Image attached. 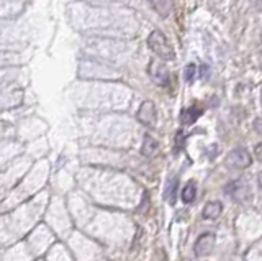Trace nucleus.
<instances>
[{"label":"nucleus","mask_w":262,"mask_h":261,"mask_svg":"<svg viewBox=\"0 0 262 261\" xmlns=\"http://www.w3.org/2000/svg\"><path fill=\"white\" fill-rule=\"evenodd\" d=\"M148 46H150V50L154 55L159 56L160 59H164V61H170V59H174L176 56L170 43L168 41V38H166V35L162 32H159V30H154L150 35V38H148Z\"/></svg>","instance_id":"1"},{"label":"nucleus","mask_w":262,"mask_h":261,"mask_svg":"<svg viewBox=\"0 0 262 261\" xmlns=\"http://www.w3.org/2000/svg\"><path fill=\"white\" fill-rule=\"evenodd\" d=\"M224 192L231 195V197L238 200V202H248V200L252 197L251 187L248 186V182L244 179H238V181L230 182L228 186L224 187Z\"/></svg>","instance_id":"2"},{"label":"nucleus","mask_w":262,"mask_h":261,"mask_svg":"<svg viewBox=\"0 0 262 261\" xmlns=\"http://www.w3.org/2000/svg\"><path fill=\"white\" fill-rule=\"evenodd\" d=\"M226 164L233 169H246L251 166V155H249L244 148H234V150L226 156Z\"/></svg>","instance_id":"3"},{"label":"nucleus","mask_w":262,"mask_h":261,"mask_svg":"<svg viewBox=\"0 0 262 261\" xmlns=\"http://www.w3.org/2000/svg\"><path fill=\"white\" fill-rule=\"evenodd\" d=\"M156 118H158V114H156V105H154L151 100H146V102H142L140 110H138V120L142 123V125L152 128L156 125Z\"/></svg>","instance_id":"4"},{"label":"nucleus","mask_w":262,"mask_h":261,"mask_svg":"<svg viewBox=\"0 0 262 261\" xmlns=\"http://www.w3.org/2000/svg\"><path fill=\"white\" fill-rule=\"evenodd\" d=\"M213 248H215V235L204 233L198 236V240H196L194 251L196 256H206V254H210L213 251Z\"/></svg>","instance_id":"5"},{"label":"nucleus","mask_w":262,"mask_h":261,"mask_svg":"<svg viewBox=\"0 0 262 261\" xmlns=\"http://www.w3.org/2000/svg\"><path fill=\"white\" fill-rule=\"evenodd\" d=\"M150 76H151V79L159 86H168L169 84V71L166 69L164 64H160L158 61H151Z\"/></svg>","instance_id":"6"},{"label":"nucleus","mask_w":262,"mask_h":261,"mask_svg":"<svg viewBox=\"0 0 262 261\" xmlns=\"http://www.w3.org/2000/svg\"><path fill=\"white\" fill-rule=\"evenodd\" d=\"M204 114V109L198 105H192V107H187L180 112V120L184 125H192L195 120H198V117Z\"/></svg>","instance_id":"7"},{"label":"nucleus","mask_w":262,"mask_h":261,"mask_svg":"<svg viewBox=\"0 0 262 261\" xmlns=\"http://www.w3.org/2000/svg\"><path fill=\"white\" fill-rule=\"evenodd\" d=\"M159 150H160L159 141L154 140L151 135H146L144 136V141H142V146H141V153H142V155L148 156V158H152V156L158 155Z\"/></svg>","instance_id":"8"},{"label":"nucleus","mask_w":262,"mask_h":261,"mask_svg":"<svg viewBox=\"0 0 262 261\" xmlns=\"http://www.w3.org/2000/svg\"><path fill=\"white\" fill-rule=\"evenodd\" d=\"M223 212V204L218 202V200H213V202H208L205 207H204V218H206V220H215V218H218L220 215H222Z\"/></svg>","instance_id":"9"},{"label":"nucleus","mask_w":262,"mask_h":261,"mask_svg":"<svg viewBox=\"0 0 262 261\" xmlns=\"http://www.w3.org/2000/svg\"><path fill=\"white\" fill-rule=\"evenodd\" d=\"M177 189H178V179H177V177H172V179L168 182V186H166V192H164L166 200H168V202L172 204V205L176 204V199H177Z\"/></svg>","instance_id":"10"},{"label":"nucleus","mask_w":262,"mask_h":261,"mask_svg":"<svg viewBox=\"0 0 262 261\" xmlns=\"http://www.w3.org/2000/svg\"><path fill=\"white\" fill-rule=\"evenodd\" d=\"M150 4L160 17H168L170 14V10H172L170 0H150Z\"/></svg>","instance_id":"11"},{"label":"nucleus","mask_w":262,"mask_h":261,"mask_svg":"<svg viewBox=\"0 0 262 261\" xmlns=\"http://www.w3.org/2000/svg\"><path fill=\"white\" fill-rule=\"evenodd\" d=\"M195 195H196V187H195V182H187L186 184V187L182 189V200L186 204H190V202H194V199H195Z\"/></svg>","instance_id":"12"},{"label":"nucleus","mask_w":262,"mask_h":261,"mask_svg":"<svg viewBox=\"0 0 262 261\" xmlns=\"http://www.w3.org/2000/svg\"><path fill=\"white\" fill-rule=\"evenodd\" d=\"M196 76V66L195 64H188V66L186 68V81L187 82H194Z\"/></svg>","instance_id":"13"},{"label":"nucleus","mask_w":262,"mask_h":261,"mask_svg":"<svg viewBox=\"0 0 262 261\" xmlns=\"http://www.w3.org/2000/svg\"><path fill=\"white\" fill-rule=\"evenodd\" d=\"M184 135H182V132H178L177 133V136H176V153H178L184 148Z\"/></svg>","instance_id":"14"},{"label":"nucleus","mask_w":262,"mask_h":261,"mask_svg":"<svg viewBox=\"0 0 262 261\" xmlns=\"http://www.w3.org/2000/svg\"><path fill=\"white\" fill-rule=\"evenodd\" d=\"M254 128H256V132H258L259 135H262V117H258V118H256V122H254Z\"/></svg>","instance_id":"15"},{"label":"nucleus","mask_w":262,"mask_h":261,"mask_svg":"<svg viewBox=\"0 0 262 261\" xmlns=\"http://www.w3.org/2000/svg\"><path fill=\"white\" fill-rule=\"evenodd\" d=\"M254 155H256V158H258L259 161L262 163V143L256 145V148H254Z\"/></svg>","instance_id":"16"},{"label":"nucleus","mask_w":262,"mask_h":261,"mask_svg":"<svg viewBox=\"0 0 262 261\" xmlns=\"http://www.w3.org/2000/svg\"><path fill=\"white\" fill-rule=\"evenodd\" d=\"M258 181H259V186H260V189H262V171H260L259 176H258Z\"/></svg>","instance_id":"17"},{"label":"nucleus","mask_w":262,"mask_h":261,"mask_svg":"<svg viewBox=\"0 0 262 261\" xmlns=\"http://www.w3.org/2000/svg\"><path fill=\"white\" fill-rule=\"evenodd\" d=\"M260 99H262V96H260Z\"/></svg>","instance_id":"18"}]
</instances>
